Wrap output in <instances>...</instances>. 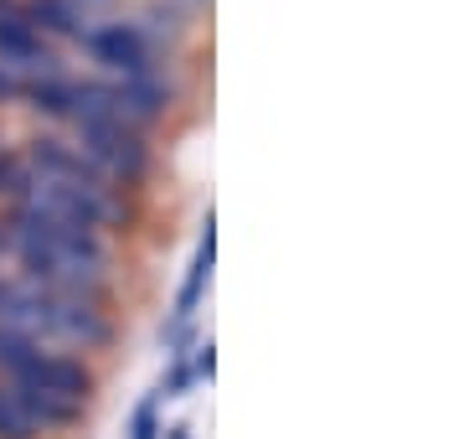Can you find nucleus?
<instances>
[{"label": "nucleus", "instance_id": "0eeeda50", "mask_svg": "<svg viewBox=\"0 0 464 439\" xmlns=\"http://www.w3.org/2000/svg\"><path fill=\"white\" fill-rule=\"evenodd\" d=\"M109 88H114V103H119L124 124H150V119L166 114V103H170V88L160 78H124V83H109Z\"/></svg>", "mask_w": 464, "mask_h": 439}, {"label": "nucleus", "instance_id": "9b49d317", "mask_svg": "<svg viewBox=\"0 0 464 439\" xmlns=\"http://www.w3.org/2000/svg\"><path fill=\"white\" fill-rule=\"evenodd\" d=\"M155 408H160V393H155V398H145V404L134 408L130 439H160V419H155Z\"/></svg>", "mask_w": 464, "mask_h": 439}, {"label": "nucleus", "instance_id": "f03ea898", "mask_svg": "<svg viewBox=\"0 0 464 439\" xmlns=\"http://www.w3.org/2000/svg\"><path fill=\"white\" fill-rule=\"evenodd\" d=\"M78 135H83L78 151H83L103 176H119V181H140V176H145L150 151L124 119H88V124H78Z\"/></svg>", "mask_w": 464, "mask_h": 439}, {"label": "nucleus", "instance_id": "39448f33", "mask_svg": "<svg viewBox=\"0 0 464 439\" xmlns=\"http://www.w3.org/2000/svg\"><path fill=\"white\" fill-rule=\"evenodd\" d=\"M0 73H32L36 83L42 78H57V57L42 47V36L26 26V16H0Z\"/></svg>", "mask_w": 464, "mask_h": 439}, {"label": "nucleus", "instance_id": "20e7f679", "mask_svg": "<svg viewBox=\"0 0 464 439\" xmlns=\"http://www.w3.org/2000/svg\"><path fill=\"white\" fill-rule=\"evenodd\" d=\"M88 52L99 57L103 68L124 73V78H155V63H150V42L134 21H109L99 32H83Z\"/></svg>", "mask_w": 464, "mask_h": 439}, {"label": "nucleus", "instance_id": "6e6552de", "mask_svg": "<svg viewBox=\"0 0 464 439\" xmlns=\"http://www.w3.org/2000/svg\"><path fill=\"white\" fill-rule=\"evenodd\" d=\"M16 408L26 414L32 429H67V424H78L83 404H67V398H52V393H36V388H11Z\"/></svg>", "mask_w": 464, "mask_h": 439}, {"label": "nucleus", "instance_id": "1a4fd4ad", "mask_svg": "<svg viewBox=\"0 0 464 439\" xmlns=\"http://www.w3.org/2000/svg\"><path fill=\"white\" fill-rule=\"evenodd\" d=\"M26 26H42V32H57V36H83V11L72 5V0H32L26 5Z\"/></svg>", "mask_w": 464, "mask_h": 439}, {"label": "nucleus", "instance_id": "dca6fc26", "mask_svg": "<svg viewBox=\"0 0 464 439\" xmlns=\"http://www.w3.org/2000/svg\"><path fill=\"white\" fill-rule=\"evenodd\" d=\"M170 439H181V429H170Z\"/></svg>", "mask_w": 464, "mask_h": 439}, {"label": "nucleus", "instance_id": "ddd939ff", "mask_svg": "<svg viewBox=\"0 0 464 439\" xmlns=\"http://www.w3.org/2000/svg\"><path fill=\"white\" fill-rule=\"evenodd\" d=\"M186 388H191V367H186V362H176V367H170V398H181Z\"/></svg>", "mask_w": 464, "mask_h": 439}, {"label": "nucleus", "instance_id": "2eb2a0df", "mask_svg": "<svg viewBox=\"0 0 464 439\" xmlns=\"http://www.w3.org/2000/svg\"><path fill=\"white\" fill-rule=\"evenodd\" d=\"M5 249H11V228H0V254H5Z\"/></svg>", "mask_w": 464, "mask_h": 439}, {"label": "nucleus", "instance_id": "9d476101", "mask_svg": "<svg viewBox=\"0 0 464 439\" xmlns=\"http://www.w3.org/2000/svg\"><path fill=\"white\" fill-rule=\"evenodd\" d=\"M26 93H32V103L42 109V114L72 119V83H63V78H42V83H32Z\"/></svg>", "mask_w": 464, "mask_h": 439}, {"label": "nucleus", "instance_id": "7ed1b4c3", "mask_svg": "<svg viewBox=\"0 0 464 439\" xmlns=\"http://www.w3.org/2000/svg\"><path fill=\"white\" fill-rule=\"evenodd\" d=\"M11 388H36V393H52V398H67V404H83L88 388H93V377H88L83 362L32 346V352L11 367Z\"/></svg>", "mask_w": 464, "mask_h": 439}, {"label": "nucleus", "instance_id": "f8f14e48", "mask_svg": "<svg viewBox=\"0 0 464 439\" xmlns=\"http://www.w3.org/2000/svg\"><path fill=\"white\" fill-rule=\"evenodd\" d=\"M212 367H217V352H212V341H207V346H197V362H191V377H207V383H212Z\"/></svg>", "mask_w": 464, "mask_h": 439}, {"label": "nucleus", "instance_id": "f257e3e1", "mask_svg": "<svg viewBox=\"0 0 464 439\" xmlns=\"http://www.w3.org/2000/svg\"><path fill=\"white\" fill-rule=\"evenodd\" d=\"M11 197H21V207H32L42 218H57V222H72V228H88L99 233L109 222H119V202L109 191H93V186H67V181H52V176H36V171H11Z\"/></svg>", "mask_w": 464, "mask_h": 439}, {"label": "nucleus", "instance_id": "4468645a", "mask_svg": "<svg viewBox=\"0 0 464 439\" xmlns=\"http://www.w3.org/2000/svg\"><path fill=\"white\" fill-rule=\"evenodd\" d=\"M11 93H21V83L11 78V73H0V99H11Z\"/></svg>", "mask_w": 464, "mask_h": 439}, {"label": "nucleus", "instance_id": "423d86ee", "mask_svg": "<svg viewBox=\"0 0 464 439\" xmlns=\"http://www.w3.org/2000/svg\"><path fill=\"white\" fill-rule=\"evenodd\" d=\"M32 171L36 176H52V181L67 186H93V191H109V176H103L93 161H88L78 145H63V140H32Z\"/></svg>", "mask_w": 464, "mask_h": 439}]
</instances>
